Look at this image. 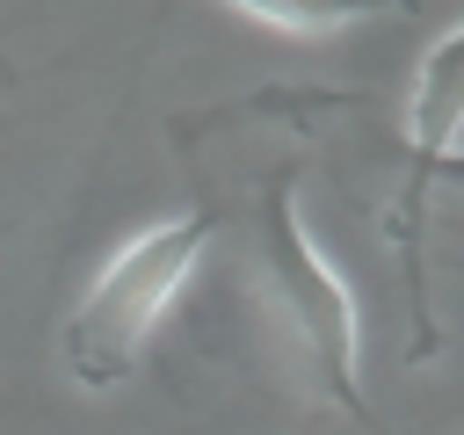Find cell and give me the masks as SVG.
I'll return each mask as SVG.
<instances>
[{"label": "cell", "instance_id": "cell-3", "mask_svg": "<svg viewBox=\"0 0 464 435\" xmlns=\"http://www.w3.org/2000/svg\"><path fill=\"white\" fill-rule=\"evenodd\" d=\"M457 130H464V22L420 58L413 72V94H406V181L384 210V232L399 246V268H406V312H413V362L435 355V319H428V261H420V232H428V196H435V174L442 160L457 152Z\"/></svg>", "mask_w": 464, "mask_h": 435}, {"label": "cell", "instance_id": "cell-4", "mask_svg": "<svg viewBox=\"0 0 464 435\" xmlns=\"http://www.w3.org/2000/svg\"><path fill=\"white\" fill-rule=\"evenodd\" d=\"M246 22H261V29H290V36H319V29H348L355 14L341 7V14H276V7H239Z\"/></svg>", "mask_w": 464, "mask_h": 435}, {"label": "cell", "instance_id": "cell-2", "mask_svg": "<svg viewBox=\"0 0 464 435\" xmlns=\"http://www.w3.org/2000/svg\"><path fill=\"white\" fill-rule=\"evenodd\" d=\"M218 225L210 210L196 203L188 218H167L152 232H138L80 297V312L65 319V370L87 384V392H109L138 370V348L145 334L160 326V312L181 297V283L196 276V261L210 254Z\"/></svg>", "mask_w": 464, "mask_h": 435}, {"label": "cell", "instance_id": "cell-1", "mask_svg": "<svg viewBox=\"0 0 464 435\" xmlns=\"http://www.w3.org/2000/svg\"><path fill=\"white\" fill-rule=\"evenodd\" d=\"M210 225L239 239V268L254 276V290L276 304V319L290 326L297 355H304V384L326 392L334 406L362 413V384H355V304L341 290V276L312 254L304 225H297V152L254 160L232 174L225 196H203Z\"/></svg>", "mask_w": 464, "mask_h": 435}, {"label": "cell", "instance_id": "cell-5", "mask_svg": "<svg viewBox=\"0 0 464 435\" xmlns=\"http://www.w3.org/2000/svg\"><path fill=\"white\" fill-rule=\"evenodd\" d=\"M442 181H450V188H464V152H450V160H442V174H435V188H442Z\"/></svg>", "mask_w": 464, "mask_h": 435}]
</instances>
